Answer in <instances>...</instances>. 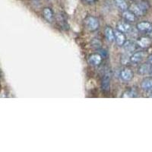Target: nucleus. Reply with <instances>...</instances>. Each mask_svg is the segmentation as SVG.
Masks as SVG:
<instances>
[{"label": "nucleus", "instance_id": "obj_21", "mask_svg": "<svg viewBox=\"0 0 152 152\" xmlns=\"http://www.w3.org/2000/svg\"><path fill=\"white\" fill-rule=\"evenodd\" d=\"M149 75L151 76L152 77V65H151V68H150V72H149Z\"/></svg>", "mask_w": 152, "mask_h": 152}, {"label": "nucleus", "instance_id": "obj_10", "mask_svg": "<svg viewBox=\"0 0 152 152\" xmlns=\"http://www.w3.org/2000/svg\"><path fill=\"white\" fill-rule=\"evenodd\" d=\"M141 88L145 91H152V77L144 78L141 82Z\"/></svg>", "mask_w": 152, "mask_h": 152}, {"label": "nucleus", "instance_id": "obj_18", "mask_svg": "<svg viewBox=\"0 0 152 152\" xmlns=\"http://www.w3.org/2000/svg\"><path fill=\"white\" fill-rule=\"evenodd\" d=\"M138 94L136 91L133 88H131L129 90L126 91L123 95V97H129V98H131V97H135Z\"/></svg>", "mask_w": 152, "mask_h": 152}, {"label": "nucleus", "instance_id": "obj_23", "mask_svg": "<svg viewBox=\"0 0 152 152\" xmlns=\"http://www.w3.org/2000/svg\"><path fill=\"white\" fill-rule=\"evenodd\" d=\"M130 1H134V0H130Z\"/></svg>", "mask_w": 152, "mask_h": 152}, {"label": "nucleus", "instance_id": "obj_3", "mask_svg": "<svg viewBox=\"0 0 152 152\" xmlns=\"http://www.w3.org/2000/svg\"><path fill=\"white\" fill-rule=\"evenodd\" d=\"M119 77L122 81L124 82H129L132 80L133 77H134V72L131 69L125 68V69H122L119 72Z\"/></svg>", "mask_w": 152, "mask_h": 152}, {"label": "nucleus", "instance_id": "obj_8", "mask_svg": "<svg viewBox=\"0 0 152 152\" xmlns=\"http://www.w3.org/2000/svg\"><path fill=\"white\" fill-rule=\"evenodd\" d=\"M151 40L150 38L146 37H142L137 40V46L141 47L142 49H147L151 47Z\"/></svg>", "mask_w": 152, "mask_h": 152}, {"label": "nucleus", "instance_id": "obj_11", "mask_svg": "<svg viewBox=\"0 0 152 152\" xmlns=\"http://www.w3.org/2000/svg\"><path fill=\"white\" fill-rule=\"evenodd\" d=\"M123 17L127 22H135L137 20V16L132 11L126 10L123 12Z\"/></svg>", "mask_w": 152, "mask_h": 152}, {"label": "nucleus", "instance_id": "obj_16", "mask_svg": "<svg viewBox=\"0 0 152 152\" xmlns=\"http://www.w3.org/2000/svg\"><path fill=\"white\" fill-rule=\"evenodd\" d=\"M43 15L44 18L49 22H51L53 19V12L52 9L49 7H46L43 10Z\"/></svg>", "mask_w": 152, "mask_h": 152}, {"label": "nucleus", "instance_id": "obj_17", "mask_svg": "<svg viewBox=\"0 0 152 152\" xmlns=\"http://www.w3.org/2000/svg\"><path fill=\"white\" fill-rule=\"evenodd\" d=\"M110 74H106L104 75V78H103V82H102V88L103 90L104 91H108L109 89V85H110Z\"/></svg>", "mask_w": 152, "mask_h": 152}, {"label": "nucleus", "instance_id": "obj_5", "mask_svg": "<svg viewBox=\"0 0 152 152\" xmlns=\"http://www.w3.org/2000/svg\"><path fill=\"white\" fill-rule=\"evenodd\" d=\"M136 29L142 33H148L152 31V24L148 21H141L136 24Z\"/></svg>", "mask_w": 152, "mask_h": 152}, {"label": "nucleus", "instance_id": "obj_1", "mask_svg": "<svg viewBox=\"0 0 152 152\" xmlns=\"http://www.w3.org/2000/svg\"><path fill=\"white\" fill-rule=\"evenodd\" d=\"M149 8H150V5L148 2L145 0H142L137 3L132 4L130 7V11H132L137 17H141L146 14Z\"/></svg>", "mask_w": 152, "mask_h": 152}, {"label": "nucleus", "instance_id": "obj_6", "mask_svg": "<svg viewBox=\"0 0 152 152\" xmlns=\"http://www.w3.org/2000/svg\"><path fill=\"white\" fill-rule=\"evenodd\" d=\"M116 29H117V31H120V32L123 34H128L131 32L132 28V26L128 22L119 21L116 24Z\"/></svg>", "mask_w": 152, "mask_h": 152}, {"label": "nucleus", "instance_id": "obj_13", "mask_svg": "<svg viewBox=\"0 0 152 152\" xmlns=\"http://www.w3.org/2000/svg\"><path fill=\"white\" fill-rule=\"evenodd\" d=\"M151 64L146 62L144 64L141 65L138 69V73L141 75H149V72H150Z\"/></svg>", "mask_w": 152, "mask_h": 152}, {"label": "nucleus", "instance_id": "obj_7", "mask_svg": "<svg viewBox=\"0 0 152 152\" xmlns=\"http://www.w3.org/2000/svg\"><path fill=\"white\" fill-rule=\"evenodd\" d=\"M114 40L118 46L122 47L126 41V35L119 31H114Z\"/></svg>", "mask_w": 152, "mask_h": 152}, {"label": "nucleus", "instance_id": "obj_14", "mask_svg": "<svg viewBox=\"0 0 152 152\" xmlns=\"http://www.w3.org/2000/svg\"><path fill=\"white\" fill-rule=\"evenodd\" d=\"M104 35L107 41L113 42L114 40V31L111 27H106L104 29Z\"/></svg>", "mask_w": 152, "mask_h": 152}, {"label": "nucleus", "instance_id": "obj_22", "mask_svg": "<svg viewBox=\"0 0 152 152\" xmlns=\"http://www.w3.org/2000/svg\"><path fill=\"white\" fill-rule=\"evenodd\" d=\"M151 97H152V93H151Z\"/></svg>", "mask_w": 152, "mask_h": 152}, {"label": "nucleus", "instance_id": "obj_2", "mask_svg": "<svg viewBox=\"0 0 152 152\" xmlns=\"http://www.w3.org/2000/svg\"><path fill=\"white\" fill-rule=\"evenodd\" d=\"M85 24L88 31H97L100 27L99 20L94 16H88L85 20Z\"/></svg>", "mask_w": 152, "mask_h": 152}, {"label": "nucleus", "instance_id": "obj_4", "mask_svg": "<svg viewBox=\"0 0 152 152\" xmlns=\"http://www.w3.org/2000/svg\"><path fill=\"white\" fill-rule=\"evenodd\" d=\"M145 56L146 54L144 51H137L135 53H133L129 57V62L132 64H139L145 59Z\"/></svg>", "mask_w": 152, "mask_h": 152}, {"label": "nucleus", "instance_id": "obj_15", "mask_svg": "<svg viewBox=\"0 0 152 152\" xmlns=\"http://www.w3.org/2000/svg\"><path fill=\"white\" fill-rule=\"evenodd\" d=\"M114 3L116 7L122 12H125L129 9L128 3L126 2V0H114Z\"/></svg>", "mask_w": 152, "mask_h": 152}, {"label": "nucleus", "instance_id": "obj_19", "mask_svg": "<svg viewBox=\"0 0 152 152\" xmlns=\"http://www.w3.org/2000/svg\"><path fill=\"white\" fill-rule=\"evenodd\" d=\"M147 62H148V63H149V64L152 65V53L150 54V55L148 56Z\"/></svg>", "mask_w": 152, "mask_h": 152}, {"label": "nucleus", "instance_id": "obj_20", "mask_svg": "<svg viewBox=\"0 0 152 152\" xmlns=\"http://www.w3.org/2000/svg\"><path fill=\"white\" fill-rule=\"evenodd\" d=\"M85 2H88V3H93V2H94L96 0H85Z\"/></svg>", "mask_w": 152, "mask_h": 152}, {"label": "nucleus", "instance_id": "obj_12", "mask_svg": "<svg viewBox=\"0 0 152 152\" xmlns=\"http://www.w3.org/2000/svg\"><path fill=\"white\" fill-rule=\"evenodd\" d=\"M123 47H124V50L128 53H133L136 50L137 43H134L131 40H126V43L123 44Z\"/></svg>", "mask_w": 152, "mask_h": 152}, {"label": "nucleus", "instance_id": "obj_9", "mask_svg": "<svg viewBox=\"0 0 152 152\" xmlns=\"http://www.w3.org/2000/svg\"><path fill=\"white\" fill-rule=\"evenodd\" d=\"M88 62L91 66H97L102 62V56L98 53H94L89 56Z\"/></svg>", "mask_w": 152, "mask_h": 152}]
</instances>
